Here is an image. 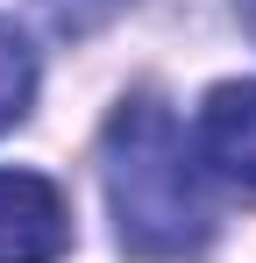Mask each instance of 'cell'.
<instances>
[{"mask_svg": "<svg viewBox=\"0 0 256 263\" xmlns=\"http://www.w3.org/2000/svg\"><path fill=\"white\" fill-rule=\"evenodd\" d=\"M71 249V206L36 171H0V263H57Z\"/></svg>", "mask_w": 256, "mask_h": 263, "instance_id": "7a4b0ae2", "label": "cell"}, {"mask_svg": "<svg viewBox=\"0 0 256 263\" xmlns=\"http://www.w3.org/2000/svg\"><path fill=\"white\" fill-rule=\"evenodd\" d=\"M43 22L57 29V36H93L100 22H114L121 14V0H36Z\"/></svg>", "mask_w": 256, "mask_h": 263, "instance_id": "5b68a950", "label": "cell"}, {"mask_svg": "<svg viewBox=\"0 0 256 263\" xmlns=\"http://www.w3.org/2000/svg\"><path fill=\"white\" fill-rule=\"evenodd\" d=\"M199 164L256 199V79L213 86L199 107Z\"/></svg>", "mask_w": 256, "mask_h": 263, "instance_id": "3957f363", "label": "cell"}, {"mask_svg": "<svg viewBox=\"0 0 256 263\" xmlns=\"http://www.w3.org/2000/svg\"><path fill=\"white\" fill-rule=\"evenodd\" d=\"M242 22H249V29H256V0H242Z\"/></svg>", "mask_w": 256, "mask_h": 263, "instance_id": "8992f818", "label": "cell"}, {"mask_svg": "<svg viewBox=\"0 0 256 263\" xmlns=\"http://www.w3.org/2000/svg\"><path fill=\"white\" fill-rule=\"evenodd\" d=\"M36 100V50L0 22V128H14Z\"/></svg>", "mask_w": 256, "mask_h": 263, "instance_id": "277c9868", "label": "cell"}, {"mask_svg": "<svg viewBox=\"0 0 256 263\" xmlns=\"http://www.w3.org/2000/svg\"><path fill=\"white\" fill-rule=\"evenodd\" d=\"M100 178H107L121 249L150 263H178L207 249L213 214L199 192V171H192V149H185V128L171 121L164 100L135 92L114 107V121L100 135Z\"/></svg>", "mask_w": 256, "mask_h": 263, "instance_id": "6da1fadb", "label": "cell"}]
</instances>
